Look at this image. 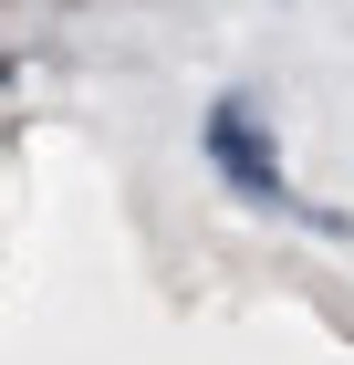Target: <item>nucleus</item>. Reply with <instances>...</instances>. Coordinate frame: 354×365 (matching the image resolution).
Returning a JSON list of instances; mask_svg holds the SVG:
<instances>
[{
  "label": "nucleus",
  "instance_id": "nucleus-1",
  "mask_svg": "<svg viewBox=\"0 0 354 365\" xmlns=\"http://www.w3.org/2000/svg\"><path fill=\"white\" fill-rule=\"evenodd\" d=\"M198 146H209V168L229 178L250 209H281V220L302 209V198H292V178H281V157H271V125H261V105L219 94V105H209V125H198ZM302 220H323V209H302ZM323 230H333V220H323Z\"/></svg>",
  "mask_w": 354,
  "mask_h": 365
},
{
  "label": "nucleus",
  "instance_id": "nucleus-2",
  "mask_svg": "<svg viewBox=\"0 0 354 365\" xmlns=\"http://www.w3.org/2000/svg\"><path fill=\"white\" fill-rule=\"evenodd\" d=\"M0 73H11V63H0Z\"/></svg>",
  "mask_w": 354,
  "mask_h": 365
}]
</instances>
